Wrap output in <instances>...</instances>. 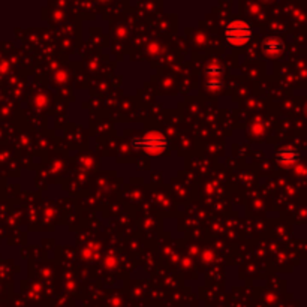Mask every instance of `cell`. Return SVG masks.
I'll list each match as a JSON object with an SVG mask.
<instances>
[{
	"label": "cell",
	"mask_w": 307,
	"mask_h": 307,
	"mask_svg": "<svg viewBox=\"0 0 307 307\" xmlns=\"http://www.w3.org/2000/svg\"><path fill=\"white\" fill-rule=\"evenodd\" d=\"M133 146L136 149L143 150L144 153L150 154V156H157L166 149L168 141L159 130H150L144 136H141L139 139H135Z\"/></svg>",
	"instance_id": "6da1fadb"
},
{
	"label": "cell",
	"mask_w": 307,
	"mask_h": 307,
	"mask_svg": "<svg viewBox=\"0 0 307 307\" xmlns=\"http://www.w3.org/2000/svg\"><path fill=\"white\" fill-rule=\"evenodd\" d=\"M225 38L232 47H243L252 39V27L243 20L231 21L225 29Z\"/></svg>",
	"instance_id": "7a4b0ae2"
},
{
	"label": "cell",
	"mask_w": 307,
	"mask_h": 307,
	"mask_svg": "<svg viewBox=\"0 0 307 307\" xmlns=\"http://www.w3.org/2000/svg\"><path fill=\"white\" fill-rule=\"evenodd\" d=\"M285 50V44L277 36H268L262 42V52L265 57H277Z\"/></svg>",
	"instance_id": "3957f363"
},
{
	"label": "cell",
	"mask_w": 307,
	"mask_h": 307,
	"mask_svg": "<svg viewBox=\"0 0 307 307\" xmlns=\"http://www.w3.org/2000/svg\"><path fill=\"white\" fill-rule=\"evenodd\" d=\"M276 160L281 166L291 168V166L297 165V162H298V152L295 149H292L291 146L282 147L281 150L276 153Z\"/></svg>",
	"instance_id": "277c9868"
},
{
	"label": "cell",
	"mask_w": 307,
	"mask_h": 307,
	"mask_svg": "<svg viewBox=\"0 0 307 307\" xmlns=\"http://www.w3.org/2000/svg\"><path fill=\"white\" fill-rule=\"evenodd\" d=\"M222 72H224L222 65L219 62L213 60L205 69V78H222Z\"/></svg>",
	"instance_id": "5b68a950"
},
{
	"label": "cell",
	"mask_w": 307,
	"mask_h": 307,
	"mask_svg": "<svg viewBox=\"0 0 307 307\" xmlns=\"http://www.w3.org/2000/svg\"><path fill=\"white\" fill-rule=\"evenodd\" d=\"M252 130H254V133H256V135H258V133H262V126H259V125L256 123L255 126L252 128Z\"/></svg>",
	"instance_id": "8992f818"
}]
</instances>
